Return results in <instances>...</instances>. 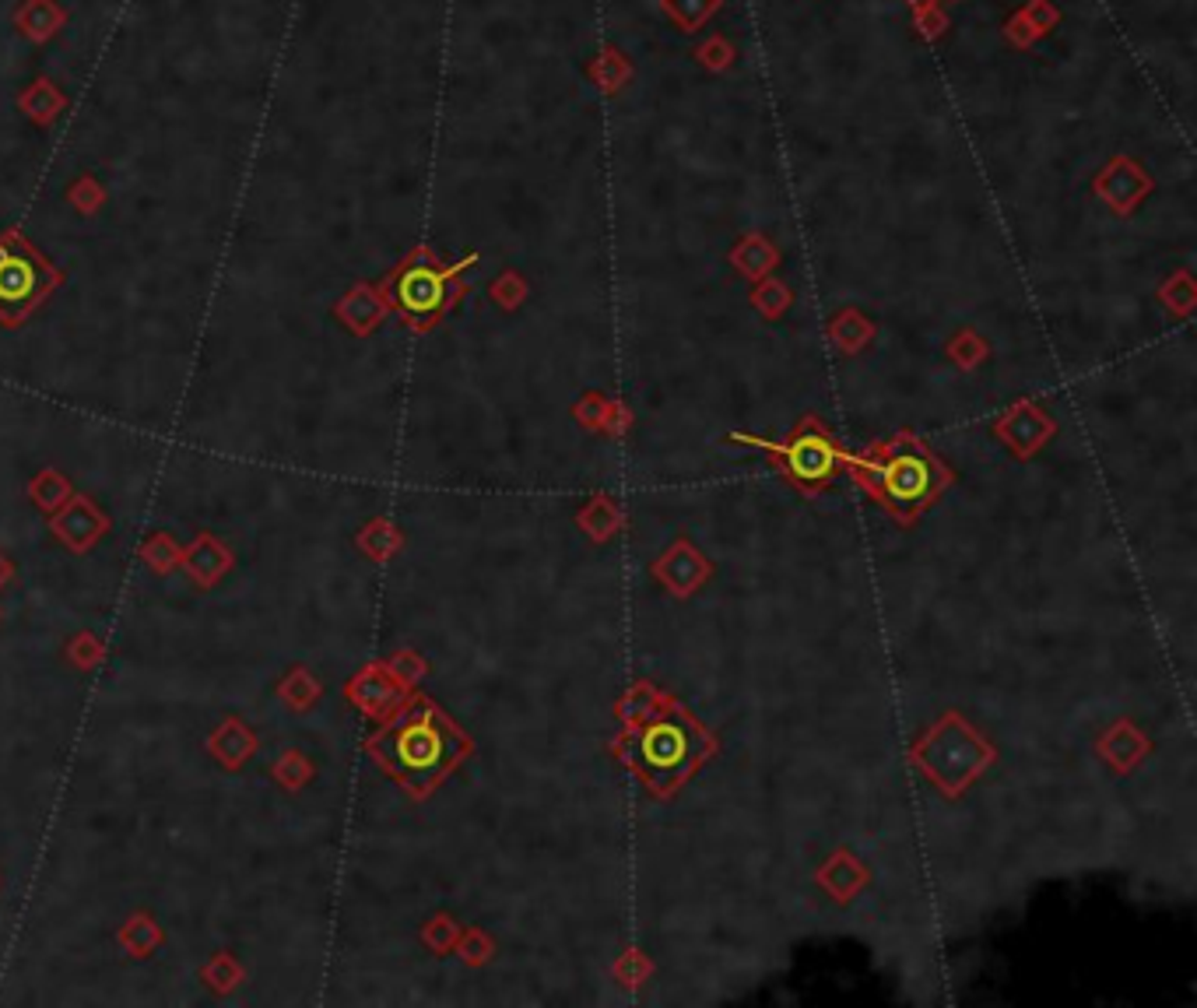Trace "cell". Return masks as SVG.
<instances>
[{"label": "cell", "mask_w": 1197, "mask_h": 1008, "mask_svg": "<svg viewBox=\"0 0 1197 1008\" xmlns=\"http://www.w3.org/2000/svg\"><path fill=\"white\" fill-rule=\"evenodd\" d=\"M46 285L36 254L28 250H0V310L28 307Z\"/></svg>", "instance_id": "3"}, {"label": "cell", "mask_w": 1197, "mask_h": 1008, "mask_svg": "<svg viewBox=\"0 0 1197 1008\" xmlns=\"http://www.w3.org/2000/svg\"><path fill=\"white\" fill-rule=\"evenodd\" d=\"M699 738L689 724H675V720H657L643 728L639 734V766L643 773L654 780L657 787H664L675 780L678 773L689 770V763L696 759Z\"/></svg>", "instance_id": "2"}, {"label": "cell", "mask_w": 1197, "mask_h": 1008, "mask_svg": "<svg viewBox=\"0 0 1197 1008\" xmlns=\"http://www.w3.org/2000/svg\"><path fill=\"white\" fill-rule=\"evenodd\" d=\"M791 460L801 478H822L829 471V447L822 439H801L791 447Z\"/></svg>", "instance_id": "6"}, {"label": "cell", "mask_w": 1197, "mask_h": 1008, "mask_svg": "<svg viewBox=\"0 0 1197 1008\" xmlns=\"http://www.w3.org/2000/svg\"><path fill=\"white\" fill-rule=\"evenodd\" d=\"M397 302L412 317H433L446 302V275L436 268H412L397 281Z\"/></svg>", "instance_id": "4"}, {"label": "cell", "mask_w": 1197, "mask_h": 1008, "mask_svg": "<svg viewBox=\"0 0 1197 1008\" xmlns=\"http://www.w3.org/2000/svg\"><path fill=\"white\" fill-rule=\"evenodd\" d=\"M931 486V475L917 457H902L889 468V492L899 499H917Z\"/></svg>", "instance_id": "5"}, {"label": "cell", "mask_w": 1197, "mask_h": 1008, "mask_svg": "<svg viewBox=\"0 0 1197 1008\" xmlns=\"http://www.w3.org/2000/svg\"><path fill=\"white\" fill-rule=\"evenodd\" d=\"M454 752V738L439 720L418 717L404 728H397L386 742V755H391L394 770L407 776L412 784H428L433 776L450 763Z\"/></svg>", "instance_id": "1"}]
</instances>
